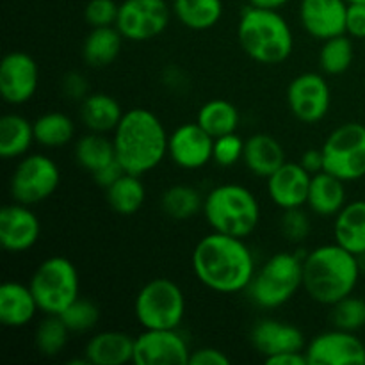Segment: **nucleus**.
I'll return each instance as SVG.
<instances>
[{
    "instance_id": "ddd939ff",
    "label": "nucleus",
    "mask_w": 365,
    "mask_h": 365,
    "mask_svg": "<svg viewBox=\"0 0 365 365\" xmlns=\"http://www.w3.org/2000/svg\"><path fill=\"white\" fill-rule=\"evenodd\" d=\"M191 349L178 328L145 330L134 341L135 365H182L189 364Z\"/></svg>"
},
{
    "instance_id": "a18cd8bd",
    "label": "nucleus",
    "mask_w": 365,
    "mask_h": 365,
    "mask_svg": "<svg viewBox=\"0 0 365 365\" xmlns=\"http://www.w3.org/2000/svg\"><path fill=\"white\" fill-rule=\"evenodd\" d=\"M267 365H309L305 351H285L278 355L267 356Z\"/></svg>"
},
{
    "instance_id": "473e14b6",
    "label": "nucleus",
    "mask_w": 365,
    "mask_h": 365,
    "mask_svg": "<svg viewBox=\"0 0 365 365\" xmlns=\"http://www.w3.org/2000/svg\"><path fill=\"white\" fill-rule=\"evenodd\" d=\"M160 207L168 217L177 221L191 220L192 216L203 210V202L200 192L191 185H171L163 192Z\"/></svg>"
},
{
    "instance_id": "f3484780",
    "label": "nucleus",
    "mask_w": 365,
    "mask_h": 365,
    "mask_svg": "<svg viewBox=\"0 0 365 365\" xmlns=\"http://www.w3.org/2000/svg\"><path fill=\"white\" fill-rule=\"evenodd\" d=\"M29 207L14 202L0 210V245L6 252H27L38 242L41 223Z\"/></svg>"
},
{
    "instance_id": "e433bc0d",
    "label": "nucleus",
    "mask_w": 365,
    "mask_h": 365,
    "mask_svg": "<svg viewBox=\"0 0 365 365\" xmlns=\"http://www.w3.org/2000/svg\"><path fill=\"white\" fill-rule=\"evenodd\" d=\"M331 323L346 331H359L365 328V302L353 294L331 305Z\"/></svg>"
},
{
    "instance_id": "f257e3e1",
    "label": "nucleus",
    "mask_w": 365,
    "mask_h": 365,
    "mask_svg": "<svg viewBox=\"0 0 365 365\" xmlns=\"http://www.w3.org/2000/svg\"><path fill=\"white\" fill-rule=\"evenodd\" d=\"M195 277L210 291L234 294L246 291L255 277V259L245 239L212 234L200 239L191 257Z\"/></svg>"
},
{
    "instance_id": "c756f323",
    "label": "nucleus",
    "mask_w": 365,
    "mask_h": 365,
    "mask_svg": "<svg viewBox=\"0 0 365 365\" xmlns=\"http://www.w3.org/2000/svg\"><path fill=\"white\" fill-rule=\"evenodd\" d=\"M173 13L191 31H209L223 16L221 0H173Z\"/></svg>"
},
{
    "instance_id": "72a5a7b5",
    "label": "nucleus",
    "mask_w": 365,
    "mask_h": 365,
    "mask_svg": "<svg viewBox=\"0 0 365 365\" xmlns=\"http://www.w3.org/2000/svg\"><path fill=\"white\" fill-rule=\"evenodd\" d=\"M75 134L73 121L63 113H46L34 121L36 143L45 148H61Z\"/></svg>"
},
{
    "instance_id": "c85d7f7f",
    "label": "nucleus",
    "mask_w": 365,
    "mask_h": 365,
    "mask_svg": "<svg viewBox=\"0 0 365 365\" xmlns=\"http://www.w3.org/2000/svg\"><path fill=\"white\" fill-rule=\"evenodd\" d=\"M106 191L109 207L121 216H132V214L139 212L146 200V187L141 177L127 173V171Z\"/></svg>"
},
{
    "instance_id": "a878e982",
    "label": "nucleus",
    "mask_w": 365,
    "mask_h": 365,
    "mask_svg": "<svg viewBox=\"0 0 365 365\" xmlns=\"http://www.w3.org/2000/svg\"><path fill=\"white\" fill-rule=\"evenodd\" d=\"M123 114L120 102L107 93H91L82 100L81 118L91 132H114Z\"/></svg>"
},
{
    "instance_id": "09e8293b",
    "label": "nucleus",
    "mask_w": 365,
    "mask_h": 365,
    "mask_svg": "<svg viewBox=\"0 0 365 365\" xmlns=\"http://www.w3.org/2000/svg\"><path fill=\"white\" fill-rule=\"evenodd\" d=\"M250 6L260 7V9H274L278 11L280 7L287 6L291 0H248Z\"/></svg>"
},
{
    "instance_id": "7ed1b4c3",
    "label": "nucleus",
    "mask_w": 365,
    "mask_h": 365,
    "mask_svg": "<svg viewBox=\"0 0 365 365\" xmlns=\"http://www.w3.org/2000/svg\"><path fill=\"white\" fill-rule=\"evenodd\" d=\"M359 257L341 245H323L303 259V289L314 302L335 305L353 294L360 280Z\"/></svg>"
},
{
    "instance_id": "f03ea898",
    "label": "nucleus",
    "mask_w": 365,
    "mask_h": 365,
    "mask_svg": "<svg viewBox=\"0 0 365 365\" xmlns=\"http://www.w3.org/2000/svg\"><path fill=\"white\" fill-rule=\"evenodd\" d=\"M113 141L118 163L127 173L141 177L163 163L170 135L157 114L134 107L123 114L114 130Z\"/></svg>"
},
{
    "instance_id": "2eb2a0df",
    "label": "nucleus",
    "mask_w": 365,
    "mask_h": 365,
    "mask_svg": "<svg viewBox=\"0 0 365 365\" xmlns=\"http://www.w3.org/2000/svg\"><path fill=\"white\" fill-rule=\"evenodd\" d=\"M39 70L27 52H9L0 64V95L11 106L29 102L38 91Z\"/></svg>"
},
{
    "instance_id": "39448f33",
    "label": "nucleus",
    "mask_w": 365,
    "mask_h": 365,
    "mask_svg": "<svg viewBox=\"0 0 365 365\" xmlns=\"http://www.w3.org/2000/svg\"><path fill=\"white\" fill-rule=\"evenodd\" d=\"M203 216L212 232L246 239L260 223V205L250 189L239 184L214 187L203 200Z\"/></svg>"
},
{
    "instance_id": "6e6552de",
    "label": "nucleus",
    "mask_w": 365,
    "mask_h": 365,
    "mask_svg": "<svg viewBox=\"0 0 365 365\" xmlns=\"http://www.w3.org/2000/svg\"><path fill=\"white\" fill-rule=\"evenodd\" d=\"M134 314L145 330L178 328L185 316V296L170 278H153L135 296Z\"/></svg>"
},
{
    "instance_id": "c9c22d12",
    "label": "nucleus",
    "mask_w": 365,
    "mask_h": 365,
    "mask_svg": "<svg viewBox=\"0 0 365 365\" xmlns=\"http://www.w3.org/2000/svg\"><path fill=\"white\" fill-rule=\"evenodd\" d=\"M353 57H355V48H353V41L348 38V34L335 36V38L323 41V46H321V70L328 75H341L349 70Z\"/></svg>"
},
{
    "instance_id": "b1692460",
    "label": "nucleus",
    "mask_w": 365,
    "mask_h": 365,
    "mask_svg": "<svg viewBox=\"0 0 365 365\" xmlns=\"http://www.w3.org/2000/svg\"><path fill=\"white\" fill-rule=\"evenodd\" d=\"M346 182L328 171H319L312 175L309 189L307 205L317 214V216H337L346 205Z\"/></svg>"
},
{
    "instance_id": "dca6fc26",
    "label": "nucleus",
    "mask_w": 365,
    "mask_h": 365,
    "mask_svg": "<svg viewBox=\"0 0 365 365\" xmlns=\"http://www.w3.org/2000/svg\"><path fill=\"white\" fill-rule=\"evenodd\" d=\"M214 138L200 123H184L175 128L168 143L171 160L182 170H200L212 160Z\"/></svg>"
},
{
    "instance_id": "4c0bfd02",
    "label": "nucleus",
    "mask_w": 365,
    "mask_h": 365,
    "mask_svg": "<svg viewBox=\"0 0 365 365\" xmlns=\"http://www.w3.org/2000/svg\"><path fill=\"white\" fill-rule=\"evenodd\" d=\"M66 327L70 328L71 334H82L89 331L98 324L100 309L91 299L77 298L63 314H61Z\"/></svg>"
},
{
    "instance_id": "f704fd0d",
    "label": "nucleus",
    "mask_w": 365,
    "mask_h": 365,
    "mask_svg": "<svg viewBox=\"0 0 365 365\" xmlns=\"http://www.w3.org/2000/svg\"><path fill=\"white\" fill-rule=\"evenodd\" d=\"M70 328L63 321L61 316L46 314L45 319L38 324L34 334V344L41 355L56 356L66 348L68 339H70Z\"/></svg>"
},
{
    "instance_id": "de8ad7c7",
    "label": "nucleus",
    "mask_w": 365,
    "mask_h": 365,
    "mask_svg": "<svg viewBox=\"0 0 365 365\" xmlns=\"http://www.w3.org/2000/svg\"><path fill=\"white\" fill-rule=\"evenodd\" d=\"M123 173H125L123 166H121V164L118 163V160H114L113 164H109V166L103 168L102 171H98V173L93 175V178H95V180H96V184L102 185V187L107 189L110 184H114V182H116L118 178H120Z\"/></svg>"
},
{
    "instance_id": "f8f14e48",
    "label": "nucleus",
    "mask_w": 365,
    "mask_h": 365,
    "mask_svg": "<svg viewBox=\"0 0 365 365\" xmlns=\"http://www.w3.org/2000/svg\"><path fill=\"white\" fill-rule=\"evenodd\" d=\"M287 102L291 113L303 123L314 125L323 120L330 110L331 91L323 75L302 73L289 84Z\"/></svg>"
},
{
    "instance_id": "79ce46f5",
    "label": "nucleus",
    "mask_w": 365,
    "mask_h": 365,
    "mask_svg": "<svg viewBox=\"0 0 365 365\" xmlns=\"http://www.w3.org/2000/svg\"><path fill=\"white\" fill-rule=\"evenodd\" d=\"M346 34L356 39H365V2L348 4Z\"/></svg>"
},
{
    "instance_id": "cd10ccee",
    "label": "nucleus",
    "mask_w": 365,
    "mask_h": 365,
    "mask_svg": "<svg viewBox=\"0 0 365 365\" xmlns=\"http://www.w3.org/2000/svg\"><path fill=\"white\" fill-rule=\"evenodd\" d=\"M34 138V123L20 114H6L0 120V157L18 159L31 150Z\"/></svg>"
},
{
    "instance_id": "393cba45",
    "label": "nucleus",
    "mask_w": 365,
    "mask_h": 365,
    "mask_svg": "<svg viewBox=\"0 0 365 365\" xmlns=\"http://www.w3.org/2000/svg\"><path fill=\"white\" fill-rule=\"evenodd\" d=\"M335 242L351 252L362 255L365 252V200L346 203L335 216L334 223Z\"/></svg>"
},
{
    "instance_id": "c03bdc74",
    "label": "nucleus",
    "mask_w": 365,
    "mask_h": 365,
    "mask_svg": "<svg viewBox=\"0 0 365 365\" xmlns=\"http://www.w3.org/2000/svg\"><path fill=\"white\" fill-rule=\"evenodd\" d=\"M63 91L68 98L73 100H84L88 96V82L77 71H71L64 77L63 81Z\"/></svg>"
},
{
    "instance_id": "a211bd4d",
    "label": "nucleus",
    "mask_w": 365,
    "mask_h": 365,
    "mask_svg": "<svg viewBox=\"0 0 365 365\" xmlns=\"http://www.w3.org/2000/svg\"><path fill=\"white\" fill-rule=\"evenodd\" d=\"M346 0H302L299 20L312 38L327 41L346 34Z\"/></svg>"
},
{
    "instance_id": "2f4dec72",
    "label": "nucleus",
    "mask_w": 365,
    "mask_h": 365,
    "mask_svg": "<svg viewBox=\"0 0 365 365\" xmlns=\"http://www.w3.org/2000/svg\"><path fill=\"white\" fill-rule=\"evenodd\" d=\"M239 120L241 118H239L237 107L228 100H210L203 103L196 118L200 127L209 132L214 139L237 130Z\"/></svg>"
},
{
    "instance_id": "8fccbe9b",
    "label": "nucleus",
    "mask_w": 365,
    "mask_h": 365,
    "mask_svg": "<svg viewBox=\"0 0 365 365\" xmlns=\"http://www.w3.org/2000/svg\"><path fill=\"white\" fill-rule=\"evenodd\" d=\"M359 264H360V269H362V273H365V252L362 255H359Z\"/></svg>"
},
{
    "instance_id": "aec40b11",
    "label": "nucleus",
    "mask_w": 365,
    "mask_h": 365,
    "mask_svg": "<svg viewBox=\"0 0 365 365\" xmlns=\"http://www.w3.org/2000/svg\"><path fill=\"white\" fill-rule=\"evenodd\" d=\"M253 348L267 356L278 355L285 351H303L305 349V337L298 327L289 323H282L277 319H264L253 327L250 334Z\"/></svg>"
},
{
    "instance_id": "423d86ee",
    "label": "nucleus",
    "mask_w": 365,
    "mask_h": 365,
    "mask_svg": "<svg viewBox=\"0 0 365 365\" xmlns=\"http://www.w3.org/2000/svg\"><path fill=\"white\" fill-rule=\"evenodd\" d=\"M299 287H303V259L282 252L257 271L246 291L260 309H278L291 302Z\"/></svg>"
},
{
    "instance_id": "58836bf2",
    "label": "nucleus",
    "mask_w": 365,
    "mask_h": 365,
    "mask_svg": "<svg viewBox=\"0 0 365 365\" xmlns=\"http://www.w3.org/2000/svg\"><path fill=\"white\" fill-rule=\"evenodd\" d=\"M245 143L235 132L214 139L212 160L221 168H230L237 164L245 155Z\"/></svg>"
},
{
    "instance_id": "a19ab883",
    "label": "nucleus",
    "mask_w": 365,
    "mask_h": 365,
    "mask_svg": "<svg viewBox=\"0 0 365 365\" xmlns=\"http://www.w3.org/2000/svg\"><path fill=\"white\" fill-rule=\"evenodd\" d=\"M282 234L291 242H302L310 234V220L302 207L298 209H285L280 220Z\"/></svg>"
},
{
    "instance_id": "bb28decb",
    "label": "nucleus",
    "mask_w": 365,
    "mask_h": 365,
    "mask_svg": "<svg viewBox=\"0 0 365 365\" xmlns=\"http://www.w3.org/2000/svg\"><path fill=\"white\" fill-rule=\"evenodd\" d=\"M123 34L116 25L93 27L82 45V57L91 68H106L118 59L123 45Z\"/></svg>"
},
{
    "instance_id": "37998d69",
    "label": "nucleus",
    "mask_w": 365,
    "mask_h": 365,
    "mask_svg": "<svg viewBox=\"0 0 365 365\" xmlns=\"http://www.w3.org/2000/svg\"><path fill=\"white\" fill-rule=\"evenodd\" d=\"M191 365H228L230 359L225 355L221 349L216 348H200L196 351H191V359H189Z\"/></svg>"
},
{
    "instance_id": "ea45409f",
    "label": "nucleus",
    "mask_w": 365,
    "mask_h": 365,
    "mask_svg": "<svg viewBox=\"0 0 365 365\" xmlns=\"http://www.w3.org/2000/svg\"><path fill=\"white\" fill-rule=\"evenodd\" d=\"M120 4L114 0H89L86 4L84 18L91 27H110L116 25Z\"/></svg>"
},
{
    "instance_id": "49530a36",
    "label": "nucleus",
    "mask_w": 365,
    "mask_h": 365,
    "mask_svg": "<svg viewBox=\"0 0 365 365\" xmlns=\"http://www.w3.org/2000/svg\"><path fill=\"white\" fill-rule=\"evenodd\" d=\"M299 164H302V166L305 168L310 175H316V173H319V171H323L324 170L323 150H316V148L307 150V152L302 155Z\"/></svg>"
},
{
    "instance_id": "1a4fd4ad",
    "label": "nucleus",
    "mask_w": 365,
    "mask_h": 365,
    "mask_svg": "<svg viewBox=\"0 0 365 365\" xmlns=\"http://www.w3.org/2000/svg\"><path fill=\"white\" fill-rule=\"evenodd\" d=\"M324 171L344 182L365 177V125L344 123L335 128L323 145Z\"/></svg>"
},
{
    "instance_id": "5701e85b",
    "label": "nucleus",
    "mask_w": 365,
    "mask_h": 365,
    "mask_svg": "<svg viewBox=\"0 0 365 365\" xmlns=\"http://www.w3.org/2000/svg\"><path fill=\"white\" fill-rule=\"evenodd\" d=\"M242 160L253 175L262 178H269L278 168L287 163L284 146L269 134H255L246 139Z\"/></svg>"
},
{
    "instance_id": "0eeeda50",
    "label": "nucleus",
    "mask_w": 365,
    "mask_h": 365,
    "mask_svg": "<svg viewBox=\"0 0 365 365\" xmlns=\"http://www.w3.org/2000/svg\"><path fill=\"white\" fill-rule=\"evenodd\" d=\"M32 294L38 302L39 310L45 314L61 316L78 296L77 267L66 257H50L36 267L31 282Z\"/></svg>"
},
{
    "instance_id": "6ab92c4d",
    "label": "nucleus",
    "mask_w": 365,
    "mask_h": 365,
    "mask_svg": "<svg viewBox=\"0 0 365 365\" xmlns=\"http://www.w3.org/2000/svg\"><path fill=\"white\" fill-rule=\"evenodd\" d=\"M312 175L299 163H285L267 178V192L280 209H298L307 205Z\"/></svg>"
},
{
    "instance_id": "3c124183",
    "label": "nucleus",
    "mask_w": 365,
    "mask_h": 365,
    "mask_svg": "<svg viewBox=\"0 0 365 365\" xmlns=\"http://www.w3.org/2000/svg\"><path fill=\"white\" fill-rule=\"evenodd\" d=\"M346 2H348V4H351V2H365V0H346Z\"/></svg>"
},
{
    "instance_id": "603ef678",
    "label": "nucleus",
    "mask_w": 365,
    "mask_h": 365,
    "mask_svg": "<svg viewBox=\"0 0 365 365\" xmlns=\"http://www.w3.org/2000/svg\"><path fill=\"white\" fill-rule=\"evenodd\" d=\"M364 330H365V328H364Z\"/></svg>"
},
{
    "instance_id": "9b49d317",
    "label": "nucleus",
    "mask_w": 365,
    "mask_h": 365,
    "mask_svg": "<svg viewBox=\"0 0 365 365\" xmlns=\"http://www.w3.org/2000/svg\"><path fill=\"white\" fill-rule=\"evenodd\" d=\"M170 18L166 0H123L116 27L128 41H148L166 31Z\"/></svg>"
},
{
    "instance_id": "20e7f679",
    "label": "nucleus",
    "mask_w": 365,
    "mask_h": 365,
    "mask_svg": "<svg viewBox=\"0 0 365 365\" xmlns=\"http://www.w3.org/2000/svg\"><path fill=\"white\" fill-rule=\"evenodd\" d=\"M237 38L246 56L260 64L284 63L294 48L287 20L274 9L246 7L237 25Z\"/></svg>"
},
{
    "instance_id": "4468645a",
    "label": "nucleus",
    "mask_w": 365,
    "mask_h": 365,
    "mask_svg": "<svg viewBox=\"0 0 365 365\" xmlns=\"http://www.w3.org/2000/svg\"><path fill=\"white\" fill-rule=\"evenodd\" d=\"M309 365H365V344L355 335L334 328L319 334L305 349Z\"/></svg>"
},
{
    "instance_id": "4be33fe9",
    "label": "nucleus",
    "mask_w": 365,
    "mask_h": 365,
    "mask_svg": "<svg viewBox=\"0 0 365 365\" xmlns=\"http://www.w3.org/2000/svg\"><path fill=\"white\" fill-rule=\"evenodd\" d=\"M38 310L39 305L29 285L20 282H4L0 287V321L4 327H27Z\"/></svg>"
},
{
    "instance_id": "7c9ffc66",
    "label": "nucleus",
    "mask_w": 365,
    "mask_h": 365,
    "mask_svg": "<svg viewBox=\"0 0 365 365\" xmlns=\"http://www.w3.org/2000/svg\"><path fill=\"white\" fill-rule=\"evenodd\" d=\"M75 159L82 170L89 171L91 175L98 173L103 168L118 160L114 141L107 139L103 134H98V132H91V134L84 135L77 141Z\"/></svg>"
},
{
    "instance_id": "412c9836",
    "label": "nucleus",
    "mask_w": 365,
    "mask_h": 365,
    "mask_svg": "<svg viewBox=\"0 0 365 365\" xmlns=\"http://www.w3.org/2000/svg\"><path fill=\"white\" fill-rule=\"evenodd\" d=\"M134 337L125 331H100L89 339L84 356L93 365H123L134 362Z\"/></svg>"
},
{
    "instance_id": "9d476101",
    "label": "nucleus",
    "mask_w": 365,
    "mask_h": 365,
    "mask_svg": "<svg viewBox=\"0 0 365 365\" xmlns=\"http://www.w3.org/2000/svg\"><path fill=\"white\" fill-rule=\"evenodd\" d=\"M61 184L59 166L43 153L25 155L11 175L9 191L14 202L36 205L48 200Z\"/></svg>"
}]
</instances>
